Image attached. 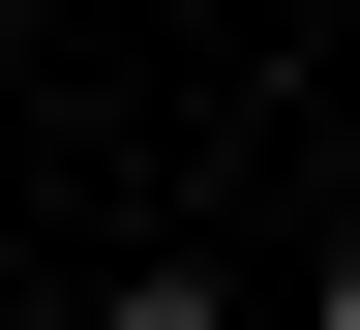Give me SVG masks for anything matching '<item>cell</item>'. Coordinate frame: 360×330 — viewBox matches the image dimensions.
<instances>
[{
    "label": "cell",
    "mask_w": 360,
    "mask_h": 330,
    "mask_svg": "<svg viewBox=\"0 0 360 330\" xmlns=\"http://www.w3.org/2000/svg\"><path fill=\"white\" fill-rule=\"evenodd\" d=\"M300 330H360V241H330V270H300Z\"/></svg>",
    "instance_id": "obj_2"
},
{
    "label": "cell",
    "mask_w": 360,
    "mask_h": 330,
    "mask_svg": "<svg viewBox=\"0 0 360 330\" xmlns=\"http://www.w3.org/2000/svg\"><path fill=\"white\" fill-rule=\"evenodd\" d=\"M120 330H240V270H210V241H150V270H120Z\"/></svg>",
    "instance_id": "obj_1"
}]
</instances>
